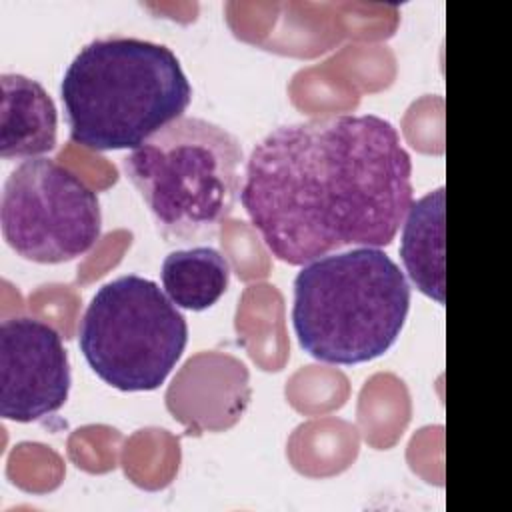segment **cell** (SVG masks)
<instances>
[{
    "label": "cell",
    "mask_w": 512,
    "mask_h": 512,
    "mask_svg": "<svg viewBox=\"0 0 512 512\" xmlns=\"http://www.w3.org/2000/svg\"><path fill=\"white\" fill-rule=\"evenodd\" d=\"M412 198L410 154L376 114L274 128L252 148L240 192L268 250L290 266L344 246H388Z\"/></svg>",
    "instance_id": "1"
},
{
    "label": "cell",
    "mask_w": 512,
    "mask_h": 512,
    "mask_svg": "<svg viewBox=\"0 0 512 512\" xmlns=\"http://www.w3.org/2000/svg\"><path fill=\"white\" fill-rule=\"evenodd\" d=\"M60 98L72 142L90 150H136L182 118L192 86L178 56L134 36L88 42L68 64Z\"/></svg>",
    "instance_id": "2"
},
{
    "label": "cell",
    "mask_w": 512,
    "mask_h": 512,
    "mask_svg": "<svg viewBox=\"0 0 512 512\" xmlns=\"http://www.w3.org/2000/svg\"><path fill=\"white\" fill-rule=\"evenodd\" d=\"M410 310V284L380 248L358 246L302 266L292 326L300 348L326 364H362L388 352Z\"/></svg>",
    "instance_id": "3"
},
{
    "label": "cell",
    "mask_w": 512,
    "mask_h": 512,
    "mask_svg": "<svg viewBox=\"0 0 512 512\" xmlns=\"http://www.w3.org/2000/svg\"><path fill=\"white\" fill-rule=\"evenodd\" d=\"M244 152L226 128L182 116L132 150L122 166L166 242L210 240L244 184Z\"/></svg>",
    "instance_id": "4"
},
{
    "label": "cell",
    "mask_w": 512,
    "mask_h": 512,
    "mask_svg": "<svg viewBox=\"0 0 512 512\" xmlns=\"http://www.w3.org/2000/svg\"><path fill=\"white\" fill-rule=\"evenodd\" d=\"M186 342L184 314L154 280L138 274L100 286L78 326V346L88 366L122 392L156 390Z\"/></svg>",
    "instance_id": "5"
},
{
    "label": "cell",
    "mask_w": 512,
    "mask_h": 512,
    "mask_svg": "<svg viewBox=\"0 0 512 512\" xmlns=\"http://www.w3.org/2000/svg\"><path fill=\"white\" fill-rule=\"evenodd\" d=\"M0 222L6 244L38 264L86 254L102 230L96 192L52 158H28L4 182Z\"/></svg>",
    "instance_id": "6"
},
{
    "label": "cell",
    "mask_w": 512,
    "mask_h": 512,
    "mask_svg": "<svg viewBox=\"0 0 512 512\" xmlns=\"http://www.w3.org/2000/svg\"><path fill=\"white\" fill-rule=\"evenodd\" d=\"M72 376L60 334L30 316L0 324V414L12 422H34L68 400Z\"/></svg>",
    "instance_id": "7"
},
{
    "label": "cell",
    "mask_w": 512,
    "mask_h": 512,
    "mask_svg": "<svg viewBox=\"0 0 512 512\" xmlns=\"http://www.w3.org/2000/svg\"><path fill=\"white\" fill-rule=\"evenodd\" d=\"M0 156L38 158L54 150L58 114L44 86L24 74H2Z\"/></svg>",
    "instance_id": "8"
},
{
    "label": "cell",
    "mask_w": 512,
    "mask_h": 512,
    "mask_svg": "<svg viewBox=\"0 0 512 512\" xmlns=\"http://www.w3.org/2000/svg\"><path fill=\"white\" fill-rule=\"evenodd\" d=\"M400 256L414 286L438 304L446 300V190H430L410 204L402 222Z\"/></svg>",
    "instance_id": "9"
},
{
    "label": "cell",
    "mask_w": 512,
    "mask_h": 512,
    "mask_svg": "<svg viewBox=\"0 0 512 512\" xmlns=\"http://www.w3.org/2000/svg\"><path fill=\"white\" fill-rule=\"evenodd\" d=\"M230 264L212 246L170 252L162 262V288L184 310L200 312L216 304L228 290Z\"/></svg>",
    "instance_id": "10"
}]
</instances>
